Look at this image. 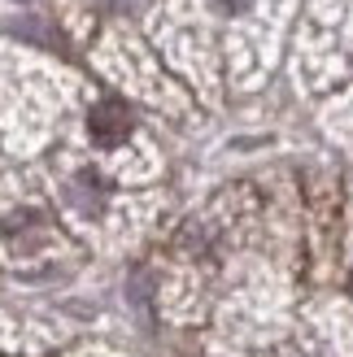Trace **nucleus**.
Returning <instances> with one entry per match:
<instances>
[{
    "label": "nucleus",
    "mask_w": 353,
    "mask_h": 357,
    "mask_svg": "<svg viewBox=\"0 0 353 357\" xmlns=\"http://www.w3.org/2000/svg\"><path fill=\"white\" fill-rule=\"evenodd\" d=\"M349 292H353V275H349Z\"/></svg>",
    "instance_id": "3"
},
{
    "label": "nucleus",
    "mask_w": 353,
    "mask_h": 357,
    "mask_svg": "<svg viewBox=\"0 0 353 357\" xmlns=\"http://www.w3.org/2000/svg\"><path fill=\"white\" fill-rule=\"evenodd\" d=\"M223 5H227V9H232V13H240V9H249V5H253V0H223Z\"/></svg>",
    "instance_id": "2"
},
{
    "label": "nucleus",
    "mask_w": 353,
    "mask_h": 357,
    "mask_svg": "<svg viewBox=\"0 0 353 357\" xmlns=\"http://www.w3.org/2000/svg\"><path fill=\"white\" fill-rule=\"evenodd\" d=\"M131 109L122 100H100L92 114H87V131H92V139L100 149H118V144H127V135H131Z\"/></svg>",
    "instance_id": "1"
}]
</instances>
